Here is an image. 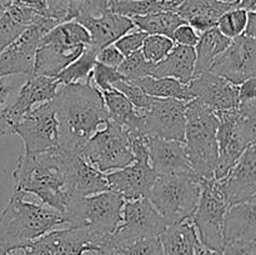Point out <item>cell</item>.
<instances>
[{
    "mask_svg": "<svg viewBox=\"0 0 256 255\" xmlns=\"http://www.w3.org/2000/svg\"><path fill=\"white\" fill-rule=\"evenodd\" d=\"M52 102L59 122V146L68 152H82L109 120L104 98L92 76L86 82L59 85Z\"/></svg>",
    "mask_w": 256,
    "mask_h": 255,
    "instance_id": "cell-1",
    "label": "cell"
},
{
    "mask_svg": "<svg viewBox=\"0 0 256 255\" xmlns=\"http://www.w3.org/2000/svg\"><path fill=\"white\" fill-rule=\"evenodd\" d=\"M12 194H32L64 215L72 202L68 184L66 152L60 146L38 154H22L12 172Z\"/></svg>",
    "mask_w": 256,
    "mask_h": 255,
    "instance_id": "cell-2",
    "label": "cell"
},
{
    "mask_svg": "<svg viewBox=\"0 0 256 255\" xmlns=\"http://www.w3.org/2000/svg\"><path fill=\"white\" fill-rule=\"evenodd\" d=\"M12 194L0 212V254L14 250L44 236L50 232L68 226L62 212Z\"/></svg>",
    "mask_w": 256,
    "mask_h": 255,
    "instance_id": "cell-3",
    "label": "cell"
},
{
    "mask_svg": "<svg viewBox=\"0 0 256 255\" xmlns=\"http://www.w3.org/2000/svg\"><path fill=\"white\" fill-rule=\"evenodd\" d=\"M185 149L192 172L200 180L215 179L218 166L216 132L219 120L210 108L198 99L186 102Z\"/></svg>",
    "mask_w": 256,
    "mask_h": 255,
    "instance_id": "cell-4",
    "label": "cell"
},
{
    "mask_svg": "<svg viewBox=\"0 0 256 255\" xmlns=\"http://www.w3.org/2000/svg\"><path fill=\"white\" fill-rule=\"evenodd\" d=\"M219 125L216 132L218 166L215 179L225 176L242 152L256 144V100L239 102L236 108L215 112Z\"/></svg>",
    "mask_w": 256,
    "mask_h": 255,
    "instance_id": "cell-5",
    "label": "cell"
},
{
    "mask_svg": "<svg viewBox=\"0 0 256 255\" xmlns=\"http://www.w3.org/2000/svg\"><path fill=\"white\" fill-rule=\"evenodd\" d=\"M202 180L194 172L156 175L146 198L168 224L192 219L200 196Z\"/></svg>",
    "mask_w": 256,
    "mask_h": 255,
    "instance_id": "cell-6",
    "label": "cell"
},
{
    "mask_svg": "<svg viewBox=\"0 0 256 255\" xmlns=\"http://www.w3.org/2000/svg\"><path fill=\"white\" fill-rule=\"evenodd\" d=\"M89 32L76 20L62 22L40 40L34 64V74L56 78L68 65L90 45Z\"/></svg>",
    "mask_w": 256,
    "mask_h": 255,
    "instance_id": "cell-7",
    "label": "cell"
},
{
    "mask_svg": "<svg viewBox=\"0 0 256 255\" xmlns=\"http://www.w3.org/2000/svg\"><path fill=\"white\" fill-rule=\"evenodd\" d=\"M125 200L112 190L92 196L74 199L64 212L68 226H84L92 232L100 245L114 234L122 222V212Z\"/></svg>",
    "mask_w": 256,
    "mask_h": 255,
    "instance_id": "cell-8",
    "label": "cell"
},
{
    "mask_svg": "<svg viewBox=\"0 0 256 255\" xmlns=\"http://www.w3.org/2000/svg\"><path fill=\"white\" fill-rule=\"evenodd\" d=\"M229 202L220 190L216 179L202 182L196 209L192 216L199 240L205 248L222 252L225 246V216Z\"/></svg>",
    "mask_w": 256,
    "mask_h": 255,
    "instance_id": "cell-9",
    "label": "cell"
},
{
    "mask_svg": "<svg viewBox=\"0 0 256 255\" xmlns=\"http://www.w3.org/2000/svg\"><path fill=\"white\" fill-rule=\"evenodd\" d=\"M80 154L89 164L105 174L135 162L126 132L109 120L88 140Z\"/></svg>",
    "mask_w": 256,
    "mask_h": 255,
    "instance_id": "cell-10",
    "label": "cell"
},
{
    "mask_svg": "<svg viewBox=\"0 0 256 255\" xmlns=\"http://www.w3.org/2000/svg\"><path fill=\"white\" fill-rule=\"evenodd\" d=\"M99 252V242L86 228L66 226L0 255H84Z\"/></svg>",
    "mask_w": 256,
    "mask_h": 255,
    "instance_id": "cell-11",
    "label": "cell"
},
{
    "mask_svg": "<svg viewBox=\"0 0 256 255\" xmlns=\"http://www.w3.org/2000/svg\"><path fill=\"white\" fill-rule=\"evenodd\" d=\"M168 225L166 220L152 206L148 198L129 200L122 206V222L104 246L124 244L145 238H158Z\"/></svg>",
    "mask_w": 256,
    "mask_h": 255,
    "instance_id": "cell-12",
    "label": "cell"
},
{
    "mask_svg": "<svg viewBox=\"0 0 256 255\" xmlns=\"http://www.w3.org/2000/svg\"><path fill=\"white\" fill-rule=\"evenodd\" d=\"M59 22L48 16L40 18L29 25L9 46L0 54V76L34 74V64L40 40Z\"/></svg>",
    "mask_w": 256,
    "mask_h": 255,
    "instance_id": "cell-13",
    "label": "cell"
},
{
    "mask_svg": "<svg viewBox=\"0 0 256 255\" xmlns=\"http://www.w3.org/2000/svg\"><path fill=\"white\" fill-rule=\"evenodd\" d=\"M12 135L22 140L26 154H38L59 146V122L52 102L32 108L15 125Z\"/></svg>",
    "mask_w": 256,
    "mask_h": 255,
    "instance_id": "cell-14",
    "label": "cell"
},
{
    "mask_svg": "<svg viewBox=\"0 0 256 255\" xmlns=\"http://www.w3.org/2000/svg\"><path fill=\"white\" fill-rule=\"evenodd\" d=\"M59 89L55 78L32 74L25 78L14 99L0 112V125L5 135H12L15 125L30 112L35 105L52 100Z\"/></svg>",
    "mask_w": 256,
    "mask_h": 255,
    "instance_id": "cell-15",
    "label": "cell"
},
{
    "mask_svg": "<svg viewBox=\"0 0 256 255\" xmlns=\"http://www.w3.org/2000/svg\"><path fill=\"white\" fill-rule=\"evenodd\" d=\"M208 72L240 85L256 75V38L242 34L232 40Z\"/></svg>",
    "mask_w": 256,
    "mask_h": 255,
    "instance_id": "cell-16",
    "label": "cell"
},
{
    "mask_svg": "<svg viewBox=\"0 0 256 255\" xmlns=\"http://www.w3.org/2000/svg\"><path fill=\"white\" fill-rule=\"evenodd\" d=\"M186 102L169 98H154L145 112L144 128L148 135L184 142L186 128Z\"/></svg>",
    "mask_w": 256,
    "mask_h": 255,
    "instance_id": "cell-17",
    "label": "cell"
},
{
    "mask_svg": "<svg viewBox=\"0 0 256 255\" xmlns=\"http://www.w3.org/2000/svg\"><path fill=\"white\" fill-rule=\"evenodd\" d=\"M216 182L229 205L254 202L256 196V144L250 145L225 176Z\"/></svg>",
    "mask_w": 256,
    "mask_h": 255,
    "instance_id": "cell-18",
    "label": "cell"
},
{
    "mask_svg": "<svg viewBox=\"0 0 256 255\" xmlns=\"http://www.w3.org/2000/svg\"><path fill=\"white\" fill-rule=\"evenodd\" d=\"M188 86L192 99L204 102L214 112L234 109L239 104V85L232 84L229 80L210 72L195 75Z\"/></svg>",
    "mask_w": 256,
    "mask_h": 255,
    "instance_id": "cell-19",
    "label": "cell"
},
{
    "mask_svg": "<svg viewBox=\"0 0 256 255\" xmlns=\"http://www.w3.org/2000/svg\"><path fill=\"white\" fill-rule=\"evenodd\" d=\"M74 20L86 29L92 40L90 45L96 48L99 52L108 45L114 44L119 38L135 28L130 18L114 14L109 9L95 14H82Z\"/></svg>",
    "mask_w": 256,
    "mask_h": 255,
    "instance_id": "cell-20",
    "label": "cell"
},
{
    "mask_svg": "<svg viewBox=\"0 0 256 255\" xmlns=\"http://www.w3.org/2000/svg\"><path fill=\"white\" fill-rule=\"evenodd\" d=\"M66 152V172L72 200L109 190L106 175L86 162L80 152Z\"/></svg>",
    "mask_w": 256,
    "mask_h": 255,
    "instance_id": "cell-21",
    "label": "cell"
},
{
    "mask_svg": "<svg viewBox=\"0 0 256 255\" xmlns=\"http://www.w3.org/2000/svg\"><path fill=\"white\" fill-rule=\"evenodd\" d=\"M105 175L109 190L119 194L125 202H129L146 198L156 172L148 162H134L128 166L110 172Z\"/></svg>",
    "mask_w": 256,
    "mask_h": 255,
    "instance_id": "cell-22",
    "label": "cell"
},
{
    "mask_svg": "<svg viewBox=\"0 0 256 255\" xmlns=\"http://www.w3.org/2000/svg\"><path fill=\"white\" fill-rule=\"evenodd\" d=\"M149 164L156 175L192 172L185 142L149 135Z\"/></svg>",
    "mask_w": 256,
    "mask_h": 255,
    "instance_id": "cell-23",
    "label": "cell"
},
{
    "mask_svg": "<svg viewBox=\"0 0 256 255\" xmlns=\"http://www.w3.org/2000/svg\"><path fill=\"white\" fill-rule=\"evenodd\" d=\"M236 8L235 2L222 0H182L176 14L196 32H204L216 26L220 16Z\"/></svg>",
    "mask_w": 256,
    "mask_h": 255,
    "instance_id": "cell-24",
    "label": "cell"
},
{
    "mask_svg": "<svg viewBox=\"0 0 256 255\" xmlns=\"http://www.w3.org/2000/svg\"><path fill=\"white\" fill-rule=\"evenodd\" d=\"M159 242L162 255H200L205 249L192 219L168 225L159 235Z\"/></svg>",
    "mask_w": 256,
    "mask_h": 255,
    "instance_id": "cell-25",
    "label": "cell"
},
{
    "mask_svg": "<svg viewBox=\"0 0 256 255\" xmlns=\"http://www.w3.org/2000/svg\"><path fill=\"white\" fill-rule=\"evenodd\" d=\"M195 50L192 46L176 45L155 66L154 76L172 78L182 84H189L195 76Z\"/></svg>",
    "mask_w": 256,
    "mask_h": 255,
    "instance_id": "cell-26",
    "label": "cell"
},
{
    "mask_svg": "<svg viewBox=\"0 0 256 255\" xmlns=\"http://www.w3.org/2000/svg\"><path fill=\"white\" fill-rule=\"evenodd\" d=\"M105 106L108 112V119L122 128L124 132L135 129H145L144 116L136 112L128 98L116 89H109L102 92Z\"/></svg>",
    "mask_w": 256,
    "mask_h": 255,
    "instance_id": "cell-27",
    "label": "cell"
},
{
    "mask_svg": "<svg viewBox=\"0 0 256 255\" xmlns=\"http://www.w3.org/2000/svg\"><path fill=\"white\" fill-rule=\"evenodd\" d=\"M224 232L226 242L239 239H256L255 200L230 205L226 216H225Z\"/></svg>",
    "mask_w": 256,
    "mask_h": 255,
    "instance_id": "cell-28",
    "label": "cell"
},
{
    "mask_svg": "<svg viewBox=\"0 0 256 255\" xmlns=\"http://www.w3.org/2000/svg\"><path fill=\"white\" fill-rule=\"evenodd\" d=\"M230 42H232V39L224 36L216 26L202 32L199 35L196 45L194 46L195 56H196L195 75L208 72L212 62L226 50Z\"/></svg>",
    "mask_w": 256,
    "mask_h": 255,
    "instance_id": "cell-29",
    "label": "cell"
},
{
    "mask_svg": "<svg viewBox=\"0 0 256 255\" xmlns=\"http://www.w3.org/2000/svg\"><path fill=\"white\" fill-rule=\"evenodd\" d=\"M136 84L145 94L152 98H169V99L190 102L192 100L188 84H182L172 78L145 76L136 80H130Z\"/></svg>",
    "mask_w": 256,
    "mask_h": 255,
    "instance_id": "cell-30",
    "label": "cell"
},
{
    "mask_svg": "<svg viewBox=\"0 0 256 255\" xmlns=\"http://www.w3.org/2000/svg\"><path fill=\"white\" fill-rule=\"evenodd\" d=\"M182 0H109L108 9L126 18L142 16L160 12H175Z\"/></svg>",
    "mask_w": 256,
    "mask_h": 255,
    "instance_id": "cell-31",
    "label": "cell"
},
{
    "mask_svg": "<svg viewBox=\"0 0 256 255\" xmlns=\"http://www.w3.org/2000/svg\"><path fill=\"white\" fill-rule=\"evenodd\" d=\"M130 19L135 28L146 32L148 35H164L170 39L174 30L185 22L175 12H160Z\"/></svg>",
    "mask_w": 256,
    "mask_h": 255,
    "instance_id": "cell-32",
    "label": "cell"
},
{
    "mask_svg": "<svg viewBox=\"0 0 256 255\" xmlns=\"http://www.w3.org/2000/svg\"><path fill=\"white\" fill-rule=\"evenodd\" d=\"M99 50L92 45H88L84 52L76 60L68 65L60 74L56 75V82L59 85L72 84V82H86L92 76V72L96 64V56Z\"/></svg>",
    "mask_w": 256,
    "mask_h": 255,
    "instance_id": "cell-33",
    "label": "cell"
},
{
    "mask_svg": "<svg viewBox=\"0 0 256 255\" xmlns=\"http://www.w3.org/2000/svg\"><path fill=\"white\" fill-rule=\"evenodd\" d=\"M155 66L156 64H152L145 59L142 52L139 50L125 56L116 69L125 80H136L140 78L154 76Z\"/></svg>",
    "mask_w": 256,
    "mask_h": 255,
    "instance_id": "cell-34",
    "label": "cell"
},
{
    "mask_svg": "<svg viewBox=\"0 0 256 255\" xmlns=\"http://www.w3.org/2000/svg\"><path fill=\"white\" fill-rule=\"evenodd\" d=\"M246 10L240 8H232L220 16L216 28L224 36L235 39L244 32L248 22Z\"/></svg>",
    "mask_w": 256,
    "mask_h": 255,
    "instance_id": "cell-35",
    "label": "cell"
},
{
    "mask_svg": "<svg viewBox=\"0 0 256 255\" xmlns=\"http://www.w3.org/2000/svg\"><path fill=\"white\" fill-rule=\"evenodd\" d=\"M174 46V42L170 38L164 35H148L140 52H142L145 59L152 64H158L172 52Z\"/></svg>",
    "mask_w": 256,
    "mask_h": 255,
    "instance_id": "cell-36",
    "label": "cell"
},
{
    "mask_svg": "<svg viewBox=\"0 0 256 255\" xmlns=\"http://www.w3.org/2000/svg\"><path fill=\"white\" fill-rule=\"evenodd\" d=\"M112 88L122 92V94H124L128 98V100L132 102V106L136 109V112L142 115H144L148 112L152 100H154V98L145 94L136 84H134L130 80H119V82H115Z\"/></svg>",
    "mask_w": 256,
    "mask_h": 255,
    "instance_id": "cell-37",
    "label": "cell"
},
{
    "mask_svg": "<svg viewBox=\"0 0 256 255\" xmlns=\"http://www.w3.org/2000/svg\"><path fill=\"white\" fill-rule=\"evenodd\" d=\"M122 79H124V76L118 72L116 68L108 66V65L102 64V62H96V64H95L94 69L92 72V82H94L95 86L100 92L112 89L115 82Z\"/></svg>",
    "mask_w": 256,
    "mask_h": 255,
    "instance_id": "cell-38",
    "label": "cell"
},
{
    "mask_svg": "<svg viewBox=\"0 0 256 255\" xmlns=\"http://www.w3.org/2000/svg\"><path fill=\"white\" fill-rule=\"evenodd\" d=\"M148 36L146 32H142V30H138V32H128V34L122 35V38L116 40L114 42L115 48L122 52L124 56L132 54V52H136L142 49V42H144L145 38Z\"/></svg>",
    "mask_w": 256,
    "mask_h": 255,
    "instance_id": "cell-39",
    "label": "cell"
},
{
    "mask_svg": "<svg viewBox=\"0 0 256 255\" xmlns=\"http://www.w3.org/2000/svg\"><path fill=\"white\" fill-rule=\"evenodd\" d=\"M18 75H10V76H0V112L8 104H10L12 99H14L15 94L19 90L20 85L22 84V82L18 80ZM4 136V132H2V125H0V138Z\"/></svg>",
    "mask_w": 256,
    "mask_h": 255,
    "instance_id": "cell-40",
    "label": "cell"
},
{
    "mask_svg": "<svg viewBox=\"0 0 256 255\" xmlns=\"http://www.w3.org/2000/svg\"><path fill=\"white\" fill-rule=\"evenodd\" d=\"M220 255H256V239H239L226 242Z\"/></svg>",
    "mask_w": 256,
    "mask_h": 255,
    "instance_id": "cell-41",
    "label": "cell"
},
{
    "mask_svg": "<svg viewBox=\"0 0 256 255\" xmlns=\"http://www.w3.org/2000/svg\"><path fill=\"white\" fill-rule=\"evenodd\" d=\"M172 40L176 45L194 48L196 45L198 40H199V34H198V32L194 28H192L189 24L184 22V24L179 25L174 30V32L172 35Z\"/></svg>",
    "mask_w": 256,
    "mask_h": 255,
    "instance_id": "cell-42",
    "label": "cell"
},
{
    "mask_svg": "<svg viewBox=\"0 0 256 255\" xmlns=\"http://www.w3.org/2000/svg\"><path fill=\"white\" fill-rule=\"evenodd\" d=\"M124 58H125L124 55H122L116 48H115V45L112 44L105 46L104 49H102L99 52H98L96 62H102V64L104 65H108V66L118 68L120 64H122Z\"/></svg>",
    "mask_w": 256,
    "mask_h": 255,
    "instance_id": "cell-43",
    "label": "cell"
},
{
    "mask_svg": "<svg viewBox=\"0 0 256 255\" xmlns=\"http://www.w3.org/2000/svg\"><path fill=\"white\" fill-rule=\"evenodd\" d=\"M238 96H239V102L256 100V78L245 80L238 86Z\"/></svg>",
    "mask_w": 256,
    "mask_h": 255,
    "instance_id": "cell-44",
    "label": "cell"
},
{
    "mask_svg": "<svg viewBox=\"0 0 256 255\" xmlns=\"http://www.w3.org/2000/svg\"><path fill=\"white\" fill-rule=\"evenodd\" d=\"M242 34L250 38H256V12H248V22Z\"/></svg>",
    "mask_w": 256,
    "mask_h": 255,
    "instance_id": "cell-45",
    "label": "cell"
},
{
    "mask_svg": "<svg viewBox=\"0 0 256 255\" xmlns=\"http://www.w3.org/2000/svg\"><path fill=\"white\" fill-rule=\"evenodd\" d=\"M235 4H236V8L244 9L246 12H255L256 9V0H236Z\"/></svg>",
    "mask_w": 256,
    "mask_h": 255,
    "instance_id": "cell-46",
    "label": "cell"
},
{
    "mask_svg": "<svg viewBox=\"0 0 256 255\" xmlns=\"http://www.w3.org/2000/svg\"><path fill=\"white\" fill-rule=\"evenodd\" d=\"M200 255H220V252H214V250H210V249H208V248H205L204 252H202Z\"/></svg>",
    "mask_w": 256,
    "mask_h": 255,
    "instance_id": "cell-47",
    "label": "cell"
},
{
    "mask_svg": "<svg viewBox=\"0 0 256 255\" xmlns=\"http://www.w3.org/2000/svg\"><path fill=\"white\" fill-rule=\"evenodd\" d=\"M222 2H235L236 0H222Z\"/></svg>",
    "mask_w": 256,
    "mask_h": 255,
    "instance_id": "cell-48",
    "label": "cell"
},
{
    "mask_svg": "<svg viewBox=\"0 0 256 255\" xmlns=\"http://www.w3.org/2000/svg\"><path fill=\"white\" fill-rule=\"evenodd\" d=\"M45 2H49V0H45Z\"/></svg>",
    "mask_w": 256,
    "mask_h": 255,
    "instance_id": "cell-49",
    "label": "cell"
}]
</instances>
